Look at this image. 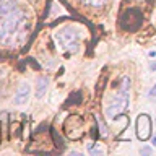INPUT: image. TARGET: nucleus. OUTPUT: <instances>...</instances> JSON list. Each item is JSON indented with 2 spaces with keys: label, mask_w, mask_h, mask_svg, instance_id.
Listing matches in <instances>:
<instances>
[{
  "label": "nucleus",
  "mask_w": 156,
  "mask_h": 156,
  "mask_svg": "<svg viewBox=\"0 0 156 156\" xmlns=\"http://www.w3.org/2000/svg\"><path fill=\"white\" fill-rule=\"evenodd\" d=\"M136 136L141 141H146L151 136V119L148 114H140L136 119Z\"/></svg>",
  "instance_id": "nucleus-4"
},
{
  "label": "nucleus",
  "mask_w": 156,
  "mask_h": 156,
  "mask_svg": "<svg viewBox=\"0 0 156 156\" xmlns=\"http://www.w3.org/2000/svg\"><path fill=\"white\" fill-rule=\"evenodd\" d=\"M150 96H156V85L151 88V91H150Z\"/></svg>",
  "instance_id": "nucleus-8"
},
{
  "label": "nucleus",
  "mask_w": 156,
  "mask_h": 156,
  "mask_svg": "<svg viewBox=\"0 0 156 156\" xmlns=\"http://www.w3.org/2000/svg\"><path fill=\"white\" fill-rule=\"evenodd\" d=\"M55 37L63 51H67L70 54L78 52V49H80V37H78V33L73 28H62L57 33Z\"/></svg>",
  "instance_id": "nucleus-3"
},
{
  "label": "nucleus",
  "mask_w": 156,
  "mask_h": 156,
  "mask_svg": "<svg viewBox=\"0 0 156 156\" xmlns=\"http://www.w3.org/2000/svg\"><path fill=\"white\" fill-rule=\"evenodd\" d=\"M150 70H151V72H154V70H156V62H153V63H151Z\"/></svg>",
  "instance_id": "nucleus-9"
},
{
  "label": "nucleus",
  "mask_w": 156,
  "mask_h": 156,
  "mask_svg": "<svg viewBox=\"0 0 156 156\" xmlns=\"http://www.w3.org/2000/svg\"><path fill=\"white\" fill-rule=\"evenodd\" d=\"M28 98H29V85L28 83H23V85L18 88L13 101H15V104H24V102L28 101Z\"/></svg>",
  "instance_id": "nucleus-5"
},
{
  "label": "nucleus",
  "mask_w": 156,
  "mask_h": 156,
  "mask_svg": "<svg viewBox=\"0 0 156 156\" xmlns=\"http://www.w3.org/2000/svg\"><path fill=\"white\" fill-rule=\"evenodd\" d=\"M127 104H129V78H124V85H122L120 94H117L111 101V104L106 109V114L111 119H115L117 115H120L127 109Z\"/></svg>",
  "instance_id": "nucleus-2"
},
{
  "label": "nucleus",
  "mask_w": 156,
  "mask_h": 156,
  "mask_svg": "<svg viewBox=\"0 0 156 156\" xmlns=\"http://www.w3.org/2000/svg\"><path fill=\"white\" fill-rule=\"evenodd\" d=\"M26 13L15 0H0V41L12 44L18 36Z\"/></svg>",
  "instance_id": "nucleus-1"
},
{
  "label": "nucleus",
  "mask_w": 156,
  "mask_h": 156,
  "mask_svg": "<svg viewBox=\"0 0 156 156\" xmlns=\"http://www.w3.org/2000/svg\"><path fill=\"white\" fill-rule=\"evenodd\" d=\"M86 2L90 3L91 7H96L98 8V7H102V5L106 3V0H86Z\"/></svg>",
  "instance_id": "nucleus-7"
},
{
  "label": "nucleus",
  "mask_w": 156,
  "mask_h": 156,
  "mask_svg": "<svg viewBox=\"0 0 156 156\" xmlns=\"http://www.w3.org/2000/svg\"><path fill=\"white\" fill-rule=\"evenodd\" d=\"M47 86H49V80L46 76H42V78H39L37 80V86H36V96L41 99V98H44V94H46V91H47Z\"/></svg>",
  "instance_id": "nucleus-6"
}]
</instances>
